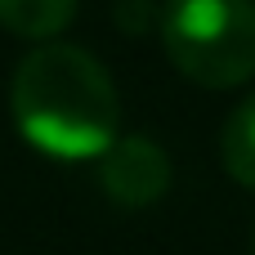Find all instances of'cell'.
<instances>
[{
	"mask_svg": "<svg viewBox=\"0 0 255 255\" xmlns=\"http://www.w3.org/2000/svg\"><path fill=\"white\" fill-rule=\"evenodd\" d=\"M161 40L179 76L233 90L255 76V0H170Z\"/></svg>",
	"mask_w": 255,
	"mask_h": 255,
	"instance_id": "2",
	"label": "cell"
},
{
	"mask_svg": "<svg viewBox=\"0 0 255 255\" xmlns=\"http://www.w3.org/2000/svg\"><path fill=\"white\" fill-rule=\"evenodd\" d=\"M76 13V0H0V22L22 40H54Z\"/></svg>",
	"mask_w": 255,
	"mask_h": 255,
	"instance_id": "5",
	"label": "cell"
},
{
	"mask_svg": "<svg viewBox=\"0 0 255 255\" xmlns=\"http://www.w3.org/2000/svg\"><path fill=\"white\" fill-rule=\"evenodd\" d=\"M99 184L103 193L126 206V211H139V206H152L166 197L170 188V157L143 139V134H130V139H112L103 152H99Z\"/></svg>",
	"mask_w": 255,
	"mask_h": 255,
	"instance_id": "3",
	"label": "cell"
},
{
	"mask_svg": "<svg viewBox=\"0 0 255 255\" xmlns=\"http://www.w3.org/2000/svg\"><path fill=\"white\" fill-rule=\"evenodd\" d=\"M9 108L22 139L58 161L99 157L117 139V90L99 58L76 45L31 49L13 72Z\"/></svg>",
	"mask_w": 255,
	"mask_h": 255,
	"instance_id": "1",
	"label": "cell"
},
{
	"mask_svg": "<svg viewBox=\"0 0 255 255\" xmlns=\"http://www.w3.org/2000/svg\"><path fill=\"white\" fill-rule=\"evenodd\" d=\"M220 161L242 188L255 193V94H247L229 112L224 130H220Z\"/></svg>",
	"mask_w": 255,
	"mask_h": 255,
	"instance_id": "4",
	"label": "cell"
}]
</instances>
